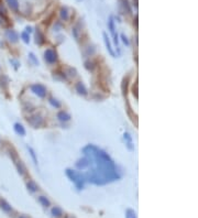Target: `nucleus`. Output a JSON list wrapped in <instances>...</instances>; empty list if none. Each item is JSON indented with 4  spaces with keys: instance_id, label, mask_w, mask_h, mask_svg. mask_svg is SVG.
Masks as SVG:
<instances>
[{
    "instance_id": "obj_1",
    "label": "nucleus",
    "mask_w": 198,
    "mask_h": 218,
    "mask_svg": "<svg viewBox=\"0 0 198 218\" xmlns=\"http://www.w3.org/2000/svg\"><path fill=\"white\" fill-rule=\"evenodd\" d=\"M44 57H45L46 62L50 64L55 63L56 60H57V56H56L55 51H53L52 48H47V50H46L45 53H44Z\"/></svg>"
},
{
    "instance_id": "obj_2",
    "label": "nucleus",
    "mask_w": 198,
    "mask_h": 218,
    "mask_svg": "<svg viewBox=\"0 0 198 218\" xmlns=\"http://www.w3.org/2000/svg\"><path fill=\"white\" fill-rule=\"evenodd\" d=\"M32 92L34 93V94H36L39 97H45L46 95V88L44 87L43 85H40V84H36V85H33L31 87Z\"/></svg>"
},
{
    "instance_id": "obj_3",
    "label": "nucleus",
    "mask_w": 198,
    "mask_h": 218,
    "mask_svg": "<svg viewBox=\"0 0 198 218\" xmlns=\"http://www.w3.org/2000/svg\"><path fill=\"white\" fill-rule=\"evenodd\" d=\"M6 36H7V39L10 42H17L18 39H19V35H18V33L15 30H8L6 32Z\"/></svg>"
},
{
    "instance_id": "obj_4",
    "label": "nucleus",
    "mask_w": 198,
    "mask_h": 218,
    "mask_svg": "<svg viewBox=\"0 0 198 218\" xmlns=\"http://www.w3.org/2000/svg\"><path fill=\"white\" fill-rule=\"evenodd\" d=\"M9 6V8L13 11H18L19 9V2H18V0H6Z\"/></svg>"
},
{
    "instance_id": "obj_5",
    "label": "nucleus",
    "mask_w": 198,
    "mask_h": 218,
    "mask_svg": "<svg viewBox=\"0 0 198 218\" xmlns=\"http://www.w3.org/2000/svg\"><path fill=\"white\" fill-rule=\"evenodd\" d=\"M0 207H1L5 211H7V213L11 211V206H10L6 201H3V199H0Z\"/></svg>"
},
{
    "instance_id": "obj_6",
    "label": "nucleus",
    "mask_w": 198,
    "mask_h": 218,
    "mask_svg": "<svg viewBox=\"0 0 198 218\" xmlns=\"http://www.w3.org/2000/svg\"><path fill=\"white\" fill-rule=\"evenodd\" d=\"M15 130H16V132H17V133H19L20 136H24V134H25V130H24L23 126L20 125V124H16L15 125Z\"/></svg>"
},
{
    "instance_id": "obj_7",
    "label": "nucleus",
    "mask_w": 198,
    "mask_h": 218,
    "mask_svg": "<svg viewBox=\"0 0 198 218\" xmlns=\"http://www.w3.org/2000/svg\"><path fill=\"white\" fill-rule=\"evenodd\" d=\"M57 117L60 118V120H62V121H67V120H70V115H67L66 112H64V111H61L60 114L57 115Z\"/></svg>"
},
{
    "instance_id": "obj_8",
    "label": "nucleus",
    "mask_w": 198,
    "mask_h": 218,
    "mask_svg": "<svg viewBox=\"0 0 198 218\" xmlns=\"http://www.w3.org/2000/svg\"><path fill=\"white\" fill-rule=\"evenodd\" d=\"M104 38H105V43H106V46H107V48H108V51L110 52V54L111 55H114V51H112V48H111V45H110V42H109V40H108V38H107V35H106V33L104 34Z\"/></svg>"
},
{
    "instance_id": "obj_9",
    "label": "nucleus",
    "mask_w": 198,
    "mask_h": 218,
    "mask_svg": "<svg viewBox=\"0 0 198 218\" xmlns=\"http://www.w3.org/2000/svg\"><path fill=\"white\" fill-rule=\"evenodd\" d=\"M76 88H77V90L80 93V94H84V95L87 94V90H86V88L84 87V85H83L82 83H79V84H77V86H76Z\"/></svg>"
},
{
    "instance_id": "obj_10",
    "label": "nucleus",
    "mask_w": 198,
    "mask_h": 218,
    "mask_svg": "<svg viewBox=\"0 0 198 218\" xmlns=\"http://www.w3.org/2000/svg\"><path fill=\"white\" fill-rule=\"evenodd\" d=\"M28 188H29L30 191H32V192H35L36 189H38V186H36V184L34 183L33 181H30L29 183H28Z\"/></svg>"
},
{
    "instance_id": "obj_11",
    "label": "nucleus",
    "mask_w": 198,
    "mask_h": 218,
    "mask_svg": "<svg viewBox=\"0 0 198 218\" xmlns=\"http://www.w3.org/2000/svg\"><path fill=\"white\" fill-rule=\"evenodd\" d=\"M52 213H53L54 216H56V217H60V216H62V209L58 208V207H54L53 209H52Z\"/></svg>"
},
{
    "instance_id": "obj_12",
    "label": "nucleus",
    "mask_w": 198,
    "mask_h": 218,
    "mask_svg": "<svg viewBox=\"0 0 198 218\" xmlns=\"http://www.w3.org/2000/svg\"><path fill=\"white\" fill-rule=\"evenodd\" d=\"M61 16H62V19L64 20H67L68 19V15H67V9H62L61 10Z\"/></svg>"
},
{
    "instance_id": "obj_13",
    "label": "nucleus",
    "mask_w": 198,
    "mask_h": 218,
    "mask_svg": "<svg viewBox=\"0 0 198 218\" xmlns=\"http://www.w3.org/2000/svg\"><path fill=\"white\" fill-rule=\"evenodd\" d=\"M6 16H7V12H6V9L5 7H3L1 3H0V17L1 18H6Z\"/></svg>"
},
{
    "instance_id": "obj_14",
    "label": "nucleus",
    "mask_w": 198,
    "mask_h": 218,
    "mask_svg": "<svg viewBox=\"0 0 198 218\" xmlns=\"http://www.w3.org/2000/svg\"><path fill=\"white\" fill-rule=\"evenodd\" d=\"M21 38L23 39V41L25 42V43H29L30 41V36L28 35L27 32H23V33H21Z\"/></svg>"
},
{
    "instance_id": "obj_15",
    "label": "nucleus",
    "mask_w": 198,
    "mask_h": 218,
    "mask_svg": "<svg viewBox=\"0 0 198 218\" xmlns=\"http://www.w3.org/2000/svg\"><path fill=\"white\" fill-rule=\"evenodd\" d=\"M39 201L41 202L42 204H43L44 206H46V207H47L48 205H50V202L47 201V199L45 198V197H43V196H41V197H39Z\"/></svg>"
},
{
    "instance_id": "obj_16",
    "label": "nucleus",
    "mask_w": 198,
    "mask_h": 218,
    "mask_svg": "<svg viewBox=\"0 0 198 218\" xmlns=\"http://www.w3.org/2000/svg\"><path fill=\"white\" fill-rule=\"evenodd\" d=\"M122 2H123L124 8H127V10H128L129 13H131V8H130V6H129V3H128V0H122Z\"/></svg>"
},
{
    "instance_id": "obj_17",
    "label": "nucleus",
    "mask_w": 198,
    "mask_h": 218,
    "mask_svg": "<svg viewBox=\"0 0 198 218\" xmlns=\"http://www.w3.org/2000/svg\"><path fill=\"white\" fill-rule=\"evenodd\" d=\"M127 218H135V214L133 213L132 211L129 209V211H127Z\"/></svg>"
},
{
    "instance_id": "obj_18",
    "label": "nucleus",
    "mask_w": 198,
    "mask_h": 218,
    "mask_svg": "<svg viewBox=\"0 0 198 218\" xmlns=\"http://www.w3.org/2000/svg\"><path fill=\"white\" fill-rule=\"evenodd\" d=\"M30 150V152H31V155H32V157L34 159V161H35V163H36V157H35V154H34V151L32 150V149H29Z\"/></svg>"
},
{
    "instance_id": "obj_19",
    "label": "nucleus",
    "mask_w": 198,
    "mask_h": 218,
    "mask_svg": "<svg viewBox=\"0 0 198 218\" xmlns=\"http://www.w3.org/2000/svg\"><path fill=\"white\" fill-rule=\"evenodd\" d=\"M122 39H123V42H124V43H127V44H129V42H128V40H127V38L124 35H123L122 34Z\"/></svg>"
},
{
    "instance_id": "obj_20",
    "label": "nucleus",
    "mask_w": 198,
    "mask_h": 218,
    "mask_svg": "<svg viewBox=\"0 0 198 218\" xmlns=\"http://www.w3.org/2000/svg\"><path fill=\"white\" fill-rule=\"evenodd\" d=\"M20 218H27L25 216H20Z\"/></svg>"
},
{
    "instance_id": "obj_21",
    "label": "nucleus",
    "mask_w": 198,
    "mask_h": 218,
    "mask_svg": "<svg viewBox=\"0 0 198 218\" xmlns=\"http://www.w3.org/2000/svg\"><path fill=\"white\" fill-rule=\"evenodd\" d=\"M0 24H1V17H0Z\"/></svg>"
},
{
    "instance_id": "obj_22",
    "label": "nucleus",
    "mask_w": 198,
    "mask_h": 218,
    "mask_svg": "<svg viewBox=\"0 0 198 218\" xmlns=\"http://www.w3.org/2000/svg\"><path fill=\"white\" fill-rule=\"evenodd\" d=\"M0 72H1V66H0Z\"/></svg>"
}]
</instances>
